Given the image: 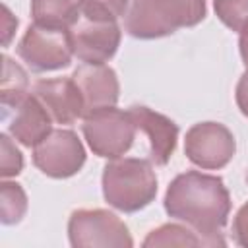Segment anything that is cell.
Masks as SVG:
<instances>
[{
    "mask_svg": "<svg viewBox=\"0 0 248 248\" xmlns=\"http://www.w3.org/2000/svg\"><path fill=\"white\" fill-rule=\"evenodd\" d=\"M165 211L209 238L213 246L227 244L221 231L229 221L231 196L223 178L200 170L174 176L165 192Z\"/></svg>",
    "mask_w": 248,
    "mask_h": 248,
    "instance_id": "cell-1",
    "label": "cell"
},
{
    "mask_svg": "<svg viewBox=\"0 0 248 248\" xmlns=\"http://www.w3.org/2000/svg\"><path fill=\"white\" fill-rule=\"evenodd\" d=\"M205 14V0H132L124 27L136 39H159L198 25Z\"/></svg>",
    "mask_w": 248,
    "mask_h": 248,
    "instance_id": "cell-2",
    "label": "cell"
},
{
    "mask_svg": "<svg viewBox=\"0 0 248 248\" xmlns=\"http://www.w3.org/2000/svg\"><path fill=\"white\" fill-rule=\"evenodd\" d=\"M151 161L124 157L112 159L103 169V196L108 205L124 213L147 207L157 196V176Z\"/></svg>",
    "mask_w": 248,
    "mask_h": 248,
    "instance_id": "cell-3",
    "label": "cell"
},
{
    "mask_svg": "<svg viewBox=\"0 0 248 248\" xmlns=\"http://www.w3.org/2000/svg\"><path fill=\"white\" fill-rule=\"evenodd\" d=\"M72 43L74 56L83 64H105L108 62L120 45L122 31L116 19H103L81 10L66 27Z\"/></svg>",
    "mask_w": 248,
    "mask_h": 248,
    "instance_id": "cell-4",
    "label": "cell"
},
{
    "mask_svg": "<svg viewBox=\"0 0 248 248\" xmlns=\"http://www.w3.org/2000/svg\"><path fill=\"white\" fill-rule=\"evenodd\" d=\"M136 124L128 110L114 107L97 110L83 118L81 132L89 149L105 159H118L136 140Z\"/></svg>",
    "mask_w": 248,
    "mask_h": 248,
    "instance_id": "cell-5",
    "label": "cell"
},
{
    "mask_svg": "<svg viewBox=\"0 0 248 248\" xmlns=\"http://www.w3.org/2000/svg\"><path fill=\"white\" fill-rule=\"evenodd\" d=\"M17 54L33 72H54L70 66L74 50L66 27L33 23L19 39Z\"/></svg>",
    "mask_w": 248,
    "mask_h": 248,
    "instance_id": "cell-6",
    "label": "cell"
},
{
    "mask_svg": "<svg viewBox=\"0 0 248 248\" xmlns=\"http://www.w3.org/2000/svg\"><path fill=\"white\" fill-rule=\"evenodd\" d=\"M68 238L76 248H130L134 244L124 221L107 209H76L68 221Z\"/></svg>",
    "mask_w": 248,
    "mask_h": 248,
    "instance_id": "cell-7",
    "label": "cell"
},
{
    "mask_svg": "<svg viewBox=\"0 0 248 248\" xmlns=\"http://www.w3.org/2000/svg\"><path fill=\"white\" fill-rule=\"evenodd\" d=\"M236 151L232 132L221 122H198L184 138V153L200 169L217 170L231 163Z\"/></svg>",
    "mask_w": 248,
    "mask_h": 248,
    "instance_id": "cell-8",
    "label": "cell"
},
{
    "mask_svg": "<svg viewBox=\"0 0 248 248\" xmlns=\"http://www.w3.org/2000/svg\"><path fill=\"white\" fill-rule=\"evenodd\" d=\"M35 167L50 178H68L81 170L85 149L74 130H52L33 147Z\"/></svg>",
    "mask_w": 248,
    "mask_h": 248,
    "instance_id": "cell-9",
    "label": "cell"
},
{
    "mask_svg": "<svg viewBox=\"0 0 248 248\" xmlns=\"http://www.w3.org/2000/svg\"><path fill=\"white\" fill-rule=\"evenodd\" d=\"M72 79L81 91L83 99V118L110 108L118 103L120 83L116 72L107 64H81L74 70Z\"/></svg>",
    "mask_w": 248,
    "mask_h": 248,
    "instance_id": "cell-10",
    "label": "cell"
},
{
    "mask_svg": "<svg viewBox=\"0 0 248 248\" xmlns=\"http://www.w3.org/2000/svg\"><path fill=\"white\" fill-rule=\"evenodd\" d=\"M128 112L136 128L143 132L149 141V161L153 165L165 167L176 149V140H178L176 122L143 105H132Z\"/></svg>",
    "mask_w": 248,
    "mask_h": 248,
    "instance_id": "cell-11",
    "label": "cell"
},
{
    "mask_svg": "<svg viewBox=\"0 0 248 248\" xmlns=\"http://www.w3.org/2000/svg\"><path fill=\"white\" fill-rule=\"evenodd\" d=\"M8 120V134L25 147H35L52 132V116L45 105L29 93L21 103L2 114Z\"/></svg>",
    "mask_w": 248,
    "mask_h": 248,
    "instance_id": "cell-12",
    "label": "cell"
},
{
    "mask_svg": "<svg viewBox=\"0 0 248 248\" xmlns=\"http://www.w3.org/2000/svg\"><path fill=\"white\" fill-rule=\"evenodd\" d=\"M31 93L45 105L58 124H72L83 118V99L76 81L70 78L39 79L33 83Z\"/></svg>",
    "mask_w": 248,
    "mask_h": 248,
    "instance_id": "cell-13",
    "label": "cell"
},
{
    "mask_svg": "<svg viewBox=\"0 0 248 248\" xmlns=\"http://www.w3.org/2000/svg\"><path fill=\"white\" fill-rule=\"evenodd\" d=\"M4 68H2V85H0V103H2V114L14 108L17 103H21L29 95V79L27 72L14 62L8 54L2 56Z\"/></svg>",
    "mask_w": 248,
    "mask_h": 248,
    "instance_id": "cell-14",
    "label": "cell"
},
{
    "mask_svg": "<svg viewBox=\"0 0 248 248\" xmlns=\"http://www.w3.org/2000/svg\"><path fill=\"white\" fill-rule=\"evenodd\" d=\"M79 8L81 0H31L33 21L48 27H68Z\"/></svg>",
    "mask_w": 248,
    "mask_h": 248,
    "instance_id": "cell-15",
    "label": "cell"
},
{
    "mask_svg": "<svg viewBox=\"0 0 248 248\" xmlns=\"http://www.w3.org/2000/svg\"><path fill=\"white\" fill-rule=\"evenodd\" d=\"M145 248H153V246H213V242L205 236H202L200 232H196L194 229L176 225V223H167L161 225L157 229H153L145 240H143Z\"/></svg>",
    "mask_w": 248,
    "mask_h": 248,
    "instance_id": "cell-16",
    "label": "cell"
},
{
    "mask_svg": "<svg viewBox=\"0 0 248 248\" xmlns=\"http://www.w3.org/2000/svg\"><path fill=\"white\" fill-rule=\"evenodd\" d=\"M27 211V196L21 184L4 178L0 184V219L4 225L19 223Z\"/></svg>",
    "mask_w": 248,
    "mask_h": 248,
    "instance_id": "cell-17",
    "label": "cell"
},
{
    "mask_svg": "<svg viewBox=\"0 0 248 248\" xmlns=\"http://www.w3.org/2000/svg\"><path fill=\"white\" fill-rule=\"evenodd\" d=\"M213 10L232 31H240L248 23V0H213Z\"/></svg>",
    "mask_w": 248,
    "mask_h": 248,
    "instance_id": "cell-18",
    "label": "cell"
},
{
    "mask_svg": "<svg viewBox=\"0 0 248 248\" xmlns=\"http://www.w3.org/2000/svg\"><path fill=\"white\" fill-rule=\"evenodd\" d=\"M23 169V155L10 140L8 134H0V174L2 178H10L19 174Z\"/></svg>",
    "mask_w": 248,
    "mask_h": 248,
    "instance_id": "cell-19",
    "label": "cell"
},
{
    "mask_svg": "<svg viewBox=\"0 0 248 248\" xmlns=\"http://www.w3.org/2000/svg\"><path fill=\"white\" fill-rule=\"evenodd\" d=\"M130 0H81V12L103 17V19H118L126 16Z\"/></svg>",
    "mask_w": 248,
    "mask_h": 248,
    "instance_id": "cell-20",
    "label": "cell"
},
{
    "mask_svg": "<svg viewBox=\"0 0 248 248\" xmlns=\"http://www.w3.org/2000/svg\"><path fill=\"white\" fill-rule=\"evenodd\" d=\"M232 238L238 246L248 248V202L240 205L232 219Z\"/></svg>",
    "mask_w": 248,
    "mask_h": 248,
    "instance_id": "cell-21",
    "label": "cell"
},
{
    "mask_svg": "<svg viewBox=\"0 0 248 248\" xmlns=\"http://www.w3.org/2000/svg\"><path fill=\"white\" fill-rule=\"evenodd\" d=\"M234 97H236V105H238L240 112H242L244 116H248V70L240 76V79H238V83H236Z\"/></svg>",
    "mask_w": 248,
    "mask_h": 248,
    "instance_id": "cell-22",
    "label": "cell"
},
{
    "mask_svg": "<svg viewBox=\"0 0 248 248\" xmlns=\"http://www.w3.org/2000/svg\"><path fill=\"white\" fill-rule=\"evenodd\" d=\"M2 10H4V45H8V43H10L12 33H14V31H16V27H17V19L10 14L8 6H4Z\"/></svg>",
    "mask_w": 248,
    "mask_h": 248,
    "instance_id": "cell-23",
    "label": "cell"
},
{
    "mask_svg": "<svg viewBox=\"0 0 248 248\" xmlns=\"http://www.w3.org/2000/svg\"><path fill=\"white\" fill-rule=\"evenodd\" d=\"M238 33H240V37H238V50H240L242 62H244L246 68H248V23H246Z\"/></svg>",
    "mask_w": 248,
    "mask_h": 248,
    "instance_id": "cell-24",
    "label": "cell"
},
{
    "mask_svg": "<svg viewBox=\"0 0 248 248\" xmlns=\"http://www.w3.org/2000/svg\"><path fill=\"white\" fill-rule=\"evenodd\" d=\"M246 182H248V170H246Z\"/></svg>",
    "mask_w": 248,
    "mask_h": 248,
    "instance_id": "cell-25",
    "label": "cell"
}]
</instances>
